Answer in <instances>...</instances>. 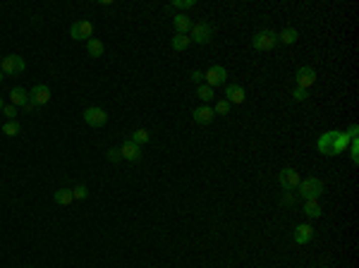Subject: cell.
Listing matches in <instances>:
<instances>
[{
	"label": "cell",
	"mask_w": 359,
	"mask_h": 268,
	"mask_svg": "<svg viewBox=\"0 0 359 268\" xmlns=\"http://www.w3.org/2000/svg\"><path fill=\"white\" fill-rule=\"evenodd\" d=\"M314 240V228L309 223H302V225H297L295 228V242L297 244H306V242Z\"/></svg>",
	"instance_id": "16"
},
{
	"label": "cell",
	"mask_w": 359,
	"mask_h": 268,
	"mask_svg": "<svg viewBox=\"0 0 359 268\" xmlns=\"http://www.w3.org/2000/svg\"><path fill=\"white\" fill-rule=\"evenodd\" d=\"M53 201L60 203V206H70V203L74 201V196H72V189H58L56 194H53Z\"/></svg>",
	"instance_id": "21"
},
{
	"label": "cell",
	"mask_w": 359,
	"mask_h": 268,
	"mask_svg": "<svg viewBox=\"0 0 359 268\" xmlns=\"http://www.w3.org/2000/svg\"><path fill=\"white\" fill-rule=\"evenodd\" d=\"M19 132H22V127H19V122H15V120H8L3 125V134H5V137H17Z\"/></svg>",
	"instance_id": "25"
},
{
	"label": "cell",
	"mask_w": 359,
	"mask_h": 268,
	"mask_svg": "<svg viewBox=\"0 0 359 268\" xmlns=\"http://www.w3.org/2000/svg\"><path fill=\"white\" fill-rule=\"evenodd\" d=\"M225 101L228 103H244V98H247V93H244V89L239 86V84H228L225 86Z\"/></svg>",
	"instance_id": "15"
},
{
	"label": "cell",
	"mask_w": 359,
	"mask_h": 268,
	"mask_svg": "<svg viewBox=\"0 0 359 268\" xmlns=\"http://www.w3.org/2000/svg\"><path fill=\"white\" fill-rule=\"evenodd\" d=\"M357 132H359L357 125H352L347 132H340V130H338V134H335V139H333V156H338V153H345V151L350 148L352 134H357Z\"/></svg>",
	"instance_id": "5"
},
{
	"label": "cell",
	"mask_w": 359,
	"mask_h": 268,
	"mask_svg": "<svg viewBox=\"0 0 359 268\" xmlns=\"http://www.w3.org/2000/svg\"><path fill=\"white\" fill-rule=\"evenodd\" d=\"M213 113H216V115H228V113H230V103H228V101H218V103H216V108H213Z\"/></svg>",
	"instance_id": "28"
},
{
	"label": "cell",
	"mask_w": 359,
	"mask_h": 268,
	"mask_svg": "<svg viewBox=\"0 0 359 268\" xmlns=\"http://www.w3.org/2000/svg\"><path fill=\"white\" fill-rule=\"evenodd\" d=\"M24 70H27V63H24L19 56H15V53H12V56H5L3 60H0V72L8 74V77L24 72Z\"/></svg>",
	"instance_id": "4"
},
{
	"label": "cell",
	"mask_w": 359,
	"mask_h": 268,
	"mask_svg": "<svg viewBox=\"0 0 359 268\" xmlns=\"http://www.w3.org/2000/svg\"><path fill=\"white\" fill-rule=\"evenodd\" d=\"M306 96H309V93L304 91V89H295V93H292L295 101H306Z\"/></svg>",
	"instance_id": "33"
},
{
	"label": "cell",
	"mask_w": 359,
	"mask_h": 268,
	"mask_svg": "<svg viewBox=\"0 0 359 268\" xmlns=\"http://www.w3.org/2000/svg\"><path fill=\"white\" fill-rule=\"evenodd\" d=\"M120 156L125 158V160L137 163V160H141V146L134 144L132 139H125V141H122V146H120Z\"/></svg>",
	"instance_id": "11"
},
{
	"label": "cell",
	"mask_w": 359,
	"mask_h": 268,
	"mask_svg": "<svg viewBox=\"0 0 359 268\" xmlns=\"http://www.w3.org/2000/svg\"><path fill=\"white\" fill-rule=\"evenodd\" d=\"M3 108H5V103H3V98H0V111H3Z\"/></svg>",
	"instance_id": "36"
},
{
	"label": "cell",
	"mask_w": 359,
	"mask_h": 268,
	"mask_svg": "<svg viewBox=\"0 0 359 268\" xmlns=\"http://www.w3.org/2000/svg\"><path fill=\"white\" fill-rule=\"evenodd\" d=\"M194 5H196L194 0H173V8H177V10H189Z\"/></svg>",
	"instance_id": "29"
},
{
	"label": "cell",
	"mask_w": 359,
	"mask_h": 268,
	"mask_svg": "<svg viewBox=\"0 0 359 268\" xmlns=\"http://www.w3.org/2000/svg\"><path fill=\"white\" fill-rule=\"evenodd\" d=\"M132 141H134V144H139V146H144V144H146L148 139H151V132L148 130H144V127H139V130H134V134H132Z\"/></svg>",
	"instance_id": "24"
},
{
	"label": "cell",
	"mask_w": 359,
	"mask_h": 268,
	"mask_svg": "<svg viewBox=\"0 0 359 268\" xmlns=\"http://www.w3.org/2000/svg\"><path fill=\"white\" fill-rule=\"evenodd\" d=\"M3 115H5L8 120H15V115H17V108L10 103V105H5V108H3Z\"/></svg>",
	"instance_id": "30"
},
{
	"label": "cell",
	"mask_w": 359,
	"mask_h": 268,
	"mask_svg": "<svg viewBox=\"0 0 359 268\" xmlns=\"http://www.w3.org/2000/svg\"><path fill=\"white\" fill-rule=\"evenodd\" d=\"M192 118L199 122V125H211L213 118H216V113H213L211 105H199V108H194Z\"/></svg>",
	"instance_id": "14"
},
{
	"label": "cell",
	"mask_w": 359,
	"mask_h": 268,
	"mask_svg": "<svg viewBox=\"0 0 359 268\" xmlns=\"http://www.w3.org/2000/svg\"><path fill=\"white\" fill-rule=\"evenodd\" d=\"M203 79H206V86H223L225 84V79H228V70L223 65H213L209 67V72L203 74Z\"/></svg>",
	"instance_id": "10"
},
{
	"label": "cell",
	"mask_w": 359,
	"mask_h": 268,
	"mask_svg": "<svg viewBox=\"0 0 359 268\" xmlns=\"http://www.w3.org/2000/svg\"><path fill=\"white\" fill-rule=\"evenodd\" d=\"M173 27H175L177 34H187V31H192V19L187 15H175L173 17Z\"/></svg>",
	"instance_id": "18"
},
{
	"label": "cell",
	"mask_w": 359,
	"mask_h": 268,
	"mask_svg": "<svg viewBox=\"0 0 359 268\" xmlns=\"http://www.w3.org/2000/svg\"><path fill=\"white\" fill-rule=\"evenodd\" d=\"M335 134H338V130H331V132H326V134L319 137V141H316L319 153H323V156H333V139H335Z\"/></svg>",
	"instance_id": "13"
},
{
	"label": "cell",
	"mask_w": 359,
	"mask_h": 268,
	"mask_svg": "<svg viewBox=\"0 0 359 268\" xmlns=\"http://www.w3.org/2000/svg\"><path fill=\"white\" fill-rule=\"evenodd\" d=\"M72 196L77 199V201L86 199V196H89V187H86V185H77V187L72 189Z\"/></svg>",
	"instance_id": "27"
},
{
	"label": "cell",
	"mask_w": 359,
	"mask_h": 268,
	"mask_svg": "<svg viewBox=\"0 0 359 268\" xmlns=\"http://www.w3.org/2000/svg\"><path fill=\"white\" fill-rule=\"evenodd\" d=\"M10 101H12V105H15V108H17V105H22V108H24V105L29 103V93L24 91L22 86H15V89L10 91Z\"/></svg>",
	"instance_id": "17"
},
{
	"label": "cell",
	"mask_w": 359,
	"mask_h": 268,
	"mask_svg": "<svg viewBox=\"0 0 359 268\" xmlns=\"http://www.w3.org/2000/svg\"><path fill=\"white\" fill-rule=\"evenodd\" d=\"M304 213H306L309 218H321L323 208H321V203L316 201V199H306V201H304Z\"/></svg>",
	"instance_id": "20"
},
{
	"label": "cell",
	"mask_w": 359,
	"mask_h": 268,
	"mask_svg": "<svg viewBox=\"0 0 359 268\" xmlns=\"http://www.w3.org/2000/svg\"><path fill=\"white\" fill-rule=\"evenodd\" d=\"M3 79H5V74H3V72H0V82H3Z\"/></svg>",
	"instance_id": "37"
},
{
	"label": "cell",
	"mask_w": 359,
	"mask_h": 268,
	"mask_svg": "<svg viewBox=\"0 0 359 268\" xmlns=\"http://www.w3.org/2000/svg\"><path fill=\"white\" fill-rule=\"evenodd\" d=\"M189 43H192L189 34H175V36H173V50H187Z\"/></svg>",
	"instance_id": "23"
},
{
	"label": "cell",
	"mask_w": 359,
	"mask_h": 268,
	"mask_svg": "<svg viewBox=\"0 0 359 268\" xmlns=\"http://www.w3.org/2000/svg\"><path fill=\"white\" fill-rule=\"evenodd\" d=\"M0 60H3V58H0Z\"/></svg>",
	"instance_id": "39"
},
{
	"label": "cell",
	"mask_w": 359,
	"mask_h": 268,
	"mask_svg": "<svg viewBox=\"0 0 359 268\" xmlns=\"http://www.w3.org/2000/svg\"><path fill=\"white\" fill-rule=\"evenodd\" d=\"M84 122H86L89 127H103V125L108 122V113L103 111V108L91 105V108H86V111H84Z\"/></svg>",
	"instance_id": "9"
},
{
	"label": "cell",
	"mask_w": 359,
	"mask_h": 268,
	"mask_svg": "<svg viewBox=\"0 0 359 268\" xmlns=\"http://www.w3.org/2000/svg\"><path fill=\"white\" fill-rule=\"evenodd\" d=\"M280 201H283V206H295V201H297V199H295V194H290V192H285Z\"/></svg>",
	"instance_id": "32"
},
{
	"label": "cell",
	"mask_w": 359,
	"mask_h": 268,
	"mask_svg": "<svg viewBox=\"0 0 359 268\" xmlns=\"http://www.w3.org/2000/svg\"><path fill=\"white\" fill-rule=\"evenodd\" d=\"M321 268H328V266H321Z\"/></svg>",
	"instance_id": "38"
},
{
	"label": "cell",
	"mask_w": 359,
	"mask_h": 268,
	"mask_svg": "<svg viewBox=\"0 0 359 268\" xmlns=\"http://www.w3.org/2000/svg\"><path fill=\"white\" fill-rule=\"evenodd\" d=\"M251 46H254V50H273L278 46V34L271 31V29H264V31L254 34Z\"/></svg>",
	"instance_id": "2"
},
{
	"label": "cell",
	"mask_w": 359,
	"mask_h": 268,
	"mask_svg": "<svg viewBox=\"0 0 359 268\" xmlns=\"http://www.w3.org/2000/svg\"><path fill=\"white\" fill-rule=\"evenodd\" d=\"M196 96H199V98L203 101V105H206V103L213 98V89L211 86H206V84H199V86H196Z\"/></svg>",
	"instance_id": "26"
},
{
	"label": "cell",
	"mask_w": 359,
	"mask_h": 268,
	"mask_svg": "<svg viewBox=\"0 0 359 268\" xmlns=\"http://www.w3.org/2000/svg\"><path fill=\"white\" fill-rule=\"evenodd\" d=\"M189 79H192V84H196V86H199V84H201V79H203V72H199V70H194Z\"/></svg>",
	"instance_id": "34"
},
{
	"label": "cell",
	"mask_w": 359,
	"mask_h": 268,
	"mask_svg": "<svg viewBox=\"0 0 359 268\" xmlns=\"http://www.w3.org/2000/svg\"><path fill=\"white\" fill-rule=\"evenodd\" d=\"M278 180H280V187L285 189V192H292V189H297L299 187V173H297L295 168H283L280 170V175H278Z\"/></svg>",
	"instance_id": "8"
},
{
	"label": "cell",
	"mask_w": 359,
	"mask_h": 268,
	"mask_svg": "<svg viewBox=\"0 0 359 268\" xmlns=\"http://www.w3.org/2000/svg\"><path fill=\"white\" fill-rule=\"evenodd\" d=\"M108 160H111V163H120V160H122L120 148H111V151H108Z\"/></svg>",
	"instance_id": "31"
},
{
	"label": "cell",
	"mask_w": 359,
	"mask_h": 268,
	"mask_svg": "<svg viewBox=\"0 0 359 268\" xmlns=\"http://www.w3.org/2000/svg\"><path fill=\"white\" fill-rule=\"evenodd\" d=\"M70 36L74 41H89L93 36V24L89 19H82V22H74L72 27H70Z\"/></svg>",
	"instance_id": "7"
},
{
	"label": "cell",
	"mask_w": 359,
	"mask_h": 268,
	"mask_svg": "<svg viewBox=\"0 0 359 268\" xmlns=\"http://www.w3.org/2000/svg\"><path fill=\"white\" fill-rule=\"evenodd\" d=\"M297 189H299V196H302L304 201H306V199H316V201H319V196L326 194V185H323V180H319V177H306V180H302Z\"/></svg>",
	"instance_id": "1"
},
{
	"label": "cell",
	"mask_w": 359,
	"mask_h": 268,
	"mask_svg": "<svg viewBox=\"0 0 359 268\" xmlns=\"http://www.w3.org/2000/svg\"><path fill=\"white\" fill-rule=\"evenodd\" d=\"M297 38H299V34H297V29L292 27H285L280 34H278V43H285V46H292V43H297Z\"/></svg>",
	"instance_id": "19"
},
{
	"label": "cell",
	"mask_w": 359,
	"mask_h": 268,
	"mask_svg": "<svg viewBox=\"0 0 359 268\" xmlns=\"http://www.w3.org/2000/svg\"><path fill=\"white\" fill-rule=\"evenodd\" d=\"M103 50H106V48H103V43L98 38H89V41H86V53L91 58H101Z\"/></svg>",
	"instance_id": "22"
},
{
	"label": "cell",
	"mask_w": 359,
	"mask_h": 268,
	"mask_svg": "<svg viewBox=\"0 0 359 268\" xmlns=\"http://www.w3.org/2000/svg\"><path fill=\"white\" fill-rule=\"evenodd\" d=\"M295 82H297V89H304V91H306L309 86L316 84V70L309 65H302L295 72Z\"/></svg>",
	"instance_id": "6"
},
{
	"label": "cell",
	"mask_w": 359,
	"mask_h": 268,
	"mask_svg": "<svg viewBox=\"0 0 359 268\" xmlns=\"http://www.w3.org/2000/svg\"><path fill=\"white\" fill-rule=\"evenodd\" d=\"M34 108H36V105H34V103H31V101H29L27 105H24V111H27V113H31V111H34Z\"/></svg>",
	"instance_id": "35"
},
{
	"label": "cell",
	"mask_w": 359,
	"mask_h": 268,
	"mask_svg": "<svg viewBox=\"0 0 359 268\" xmlns=\"http://www.w3.org/2000/svg\"><path fill=\"white\" fill-rule=\"evenodd\" d=\"M29 101L34 103V105H46L50 101V89H48L46 84H36L31 91H29Z\"/></svg>",
	"instance_id": "12"
},
{
	"label": "cell",
	"mask_w": 359,
	"mask_h": 268,
	"mask_svg": "<svg viewBox=\"0 0 359 268\" xmlns=\"http://www.w3.org/2000/svg\"><path fill=\"white\" fill-rule=\"evenodd\" d=\"M194 43H199V46H206V43H211L213 38V27L209 22H196L192 24V36H189Z\"/></svg>",
	"instance_id": "3"
}]
</instances>
